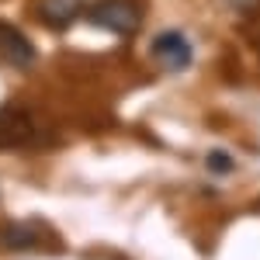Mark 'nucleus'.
I'll use <instances>...</instances> for the list:
<instances>
[{
	"mask_svg": "<svg viewBox=\"0 0 260 260\" xmlns=\"http://www.w3.org/2000/svg\"><path fill=\"white\" fill-rule=\"evenodd\" d=\"M87 21L101 31L118 35V39H132L142 24V14L132 0H98V4H90Z\"/></svg>",
	"mask_w": 260,
	"mask_h": 260,
	"instance_id": "f257e3e1",
	"label": "nucleus"
},
{
	"mask_svg": "<svg viewBox=\"0 0 260 260\" xmlns=\"http://www.w3.org/2000/svg\"><path fill=\"white\" fill-rule=\"evenodd\" d=\"M35 132H39L35 118L28 115L24 104L7 101L0 108V149H21V146H28V142L35 139Z\"/></svg>",
	"mask_w": 260,
	"mask_h": 260,
	"instance_id": "f03ea898",
	"label": "nucleus"
},
{
	"mask_svg": "<svg viewBox=\"0 0 260 260\" xmlns=\"http://www.w3.org/2000/svg\"><path fill=\"white\" fill-rule=\"evenodd\" d=\"M153 59L160 62V70L167 73H180V70H187L191 59H194V52H191V42L184 39L180 31H160L156 39H153Z\"/></svg>",
	"mask_w": 260,
	"mask_h": 260,
	"instance_id": "7ed1b4c3",
	"label": "nucleus"
},
{
	"mask_svg": "<svg viewBox=\"0 0 260 260\" xmlns=\"http://www.w3.org/2000/svg\"><path fill=\"white\" fill-rule=\"evenodd\" d=\"M0 59L14 70H28L35 62V45L28 42L21 28L7 24V21H0Z\"/></svg>",
	"mask_w": 260,
	"mask_h": 260,
	"instance_id": "20e7f679",
	"label": "nucleus"
},
{
	"mask_svg": "<svg viewBox=\"0 0 260 260\" xmlns=\"http://www.w3.org/2000/svg\"><path fill=\"white\" fill-rule=\"evenodd\" d=\"M90 7L87 0H39V18L49 28H70L77 18H83Z\"/></svg>",
	"mask_w": 260,
	"mask_h": 260,
	"instance_id": "39448f33",
	"label": "nucleus"
},
{
	"mask_svg": "<svg viewBox=\"0 0 260 260\" xmlns=\"http://www.w3.org/2000/svg\"><path fill=\"white\" fill-rule=\"evenodd\" d=\"M4 240H7V246H31V243H39V236L28 225H14V229L4 233Z\"/></svg>",
	"mask_w": 260,
	"mask_h": 260,
	"instance_id": "423d86ee",
	"label": "nucleus"
},
{
	"mask_svg": "<svg viewBox=\"0 0 260 260\" xmlns=\"http://www.w3.org/2000/svg\"><path fill=\"white\" fill-rule=\"evenodd\" d=\"M205 163H208V170H215V174H229V170L236 167V163L229 160V153H222V149H212Z\"/></svg>",
	"mask_w": 260,
	"mask_h": 260,
	"instance_id": "0eeeda50",
	"label": "nucleus"
},
{
	"mask_svg": "<svg viewBox=\"0 0 260 260\" xmlns=\"http://www.w3.org/2000/svg\"><path fill=\"white\" fill-rule=\"evenodd\" d=\"M229 4H233V7H240V11H250L257 0H229Z\"/></svg>",
	"mask_w": 260,
	"mask_h": 260,
	"instance_id": "6e6552de",
	"label": "nucleus"
}]
</instances>
